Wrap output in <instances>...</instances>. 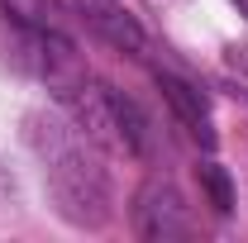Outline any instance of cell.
<instances>
[{"label":"cell","mask_w":248,"mask_h":243,"mask_svg":"<svg viewBox=\"0 0 248 243\" xmlns=\"http://www.w3.org/2000/svg\"><path fill=\"white\" fill-rule=\"evenodd\" d=\"M29 138L43 157V167H48V186L58 196V210L72 224L100 229L110 219V182H105V172L91 152V138L77 124H62L53 115H33Z\"/></svg>","instance_id":"cell-1"},{"label":"cell","mask_w":248,"mask_h":243,"mask_svg":"<svg viewBox=\"0 0 248 243\" xmlns=\"http://www.w3.org/2000/svg\"><path fill=\"white\" fill-rule=\"evenodd\" d=\"M62 105L95 148L120 152V157H143L148 152V120L129 95L110 91L100 81H77V86L62 91Z\"/></svg>","instance_id":"cell-2"},{"label":"cell","mask_w":248,"mask_h":243,"mask_svg":"<svg viewBox=\"0 0 248 243\" xmlns=\"http://www.w3.org/2000/svg\"><path fill=\"white\" fill-rule=\"evenodd\" d=\"M134 229H139V239H148V243H172V239L191 234L186 205H182V196H177L172 182H157L153 177L139 191V200H134Z\"/></svg>","instance_id":"cell-3"},{"label":"cell","mask_w":248,"mask_h":243,"mask_svg":"<svg viewBox=\"0 0 248 243\" xmlns=\"http://www.w3.org/2000/svg\"><path fill=\"white\" fill-rule=\"evenodd\" d=\"M72 5H77V15H81L105 43H115V48H124V53H143V48H148L139 19L124 10L120 0H72Z\"/></svg>","instance_id":"cell-4"},{"label":"cell","mask_w":248,"mask_h":243,"mask_svg":"<svg viewBox=\"0 0 248 243\" xmlns=\"http://www.w3.org/2000/svg\"><path fill=\"white\" fill-rule=\"evenodd\" d=\"M157 91L167 95V105L182 115V124H191V134H196L205 148H215V129H210V105H205V95L196 91L191 81L172 76V72H157Z\"/></svg>","instance_id":"cell-5"},{"label":"cell","mask_w":248,"mask_h":243,"mask_svg":"<svg viewBox=\"0 0 248 243\" xmlns=\"http://www.w3.org/2000/svg\"><path fill=\"white\" fill-rule=\"evenodd\" d=\"M201 186H205L210 210H215V214H229V210H234V186H229V177H224L219 162H205V167H201Z\"/></svg>","instance_id":"cell-6"},{"label":"cell","mask_w":248,"mask_h":243,"mask_svg":"<svg viewBox=\"0 0 248 243\" xmlns=\"http://www.w3.org/2000/svg\"><path fill=\"white\" fill-rule=\"evenodd\" d=\"M234 5H239V15H248V0H234Z\"/></svg>","instance_id":"cell-7"}]
</instances>
